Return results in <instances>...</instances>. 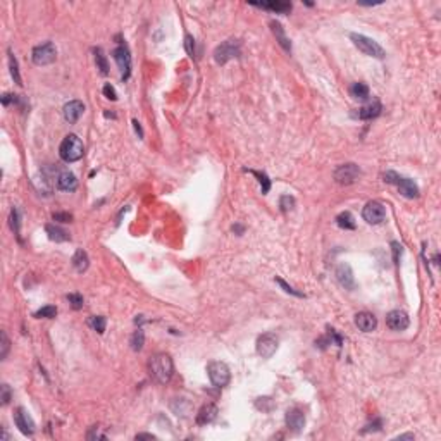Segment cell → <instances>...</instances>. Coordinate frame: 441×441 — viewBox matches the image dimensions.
<instances>
[{"instance_id":"43","label":"cell","mask_w":441,"mask_h":441,"mask_svg":"<svg viewBox=\"0 0 441 441\" xmlns=\"http://www.w3.org/2000/svg\"><path fill=\"white\" fill-rule=\"evenodd\" d=\"M391 247H393V257H395V262L398 264V255H402V245L393 241Z\"/></svg>"},{"instance_id":"39","label":"cell","mask_w":441,"mask_h":441,"mask_svg":"<svg viewBox=\"0 0 441 441\" xmlns=\"http://www.w3.org/2000/svg\"><path fill=\"white\" fill-rule=\"evenodd\" d=\"M10 396H12V391H10L9 385H2L0 386V400H2V405H7L10 402Z\"/></svg>"},{"instance_id":"2","label":"cell","mask_w":441,"mask_h":441,"mask_svg":"<svg viewBox=\"0 0 441 441\" xmlns=\"http://www.w3.org/2000/svg\"><path fill=\"white\" fill-rule=\"evenodd\" d=\"M83 154H85V147H83V142L76 135H67L59 147L60 159L64 162H67V164L79 161L83 157Z\"/></svg>"},{"instance_id":"6","label":"cell","mask_w":441,"mask_h":441,"mask_svg":"<svg viewBox=\"0 0 441 441\" xmlns=\"http://www.w3.org/2000/svg\"><path fill=\"white\" fill-rule=\"evenodd\" d=\"M207 374L211 383L216 388H224L229 385L231 381V371L227 367V364L220 362V360H212L207 366Z\"/></svg>"},{"instance_id":"32","label":"cell","mask_w":441,"mask_h":441,"mask_svg":"<svg viewBox=\"0 0 441 441\" xmlns=\"http://www.w3.org/2000/svg\"><path fill=\"white\" fill-rule=\"evenodd\" d=\"M250 172V174H254V176H257L259 178V183H260V186H262V193L266 195L267 191L271 190V181H269V178H267V174L266 172H259V171H248Z\"/></svg>"},{"instance_id":"20","label":"cell","mask_w":441,"mask_h":441,"mask_svg":"<svg viewBox=\"0 0 441 441\" xmlns=\"http://www.w3.org/2000/svg\"><path fill=\"white\" fill-rule=\"evenodd\" d=\"M381 110H383L381 102L372 100L371 104H367V106H364L362 109H359V117L364 119V121H371V119L378 117V115L381 114Z\"/></svg>"},{"instance_id":"34","label":"cell","mask_w":441,"mask_h":441,"mask_svg":"<svg viewBox=\"0 0 441 441\" xmlns=\"http://www.w3.org/2000/svg\"><path fill=\"white\" fill-rule=\"evenodd\" d=\"M9 220H10V227H12V231L19 236V211H17L16 207H12V211H10Z\"/></svg>"},{"instance_id":"4","label":"cell","mask_w":441,"mask_h":441,"mask_svg":"<svg viewBox=\"0 0 441 441\" xmlns=\"http://www.w3.org/2000/svg\"><path fill=\"white\" fill-rule=\"evenodd\" d=\"M241 54V43L240 40L236 38H229L226 40V42H222L220 45L216 47L214 50V60L218 64H226L229 62L231 59H236V57H240Z\"/></svg>"},{"instance_id":"28","label":"cell","mask_w":441,"mask_h":441,"mask_svg":"<svg viewBox=\"0 0 441 441\" xmlns=\"http://www.w3.org/2000/svg\"><path fill=\"white\" fill-rule=\"evenodd\" d=\"M88 324H90V328H92L93 331H97L99 334H104L107 321H106V317H104V316H93V317H90Z\"/></svg>"},{"instance_id":"42","label":"cell","mask_w":441,"mask_h":441,"mask_svg":"<svg viewBox=\"0 0 441 441\" xmlns=\"http://www.w3.org/2000/svg\"><path fill=\"white\" fill-rule=\"evenodd\" d=\"M184 49H186V52L190 54L191 57L195 55V40L191 35H186V37H184Z\"/></svg>"},{"instance_id":"3","label":"cell","mask_w":441,"mask_h":441,"mask_svg":"<svg viewBox=\"0 0 441 441\" xmlns=\"http://www.w3.org/2000/svg\"><path fill=\"white\" fill-rule=\"evenodd\" d=\"M385 181L389 183V184H395L403 197H407V198H417L419 197V186L415 184L414 179L405 178V176L398 174V172L386 171L385 172Z\"/></svg>"},{"instance_id":"23","label":"cell","mask_w":441,"mask_h":441,"mask_svg":"<svg viewBox=\"0 0 441 441\" xmlns=\"http://www.w3.org/2000/svg\"><path fill=\"white\" fill-rule=\"evenodd\" d=\"M45 231L47 234H49V238L52 241H57V243H60V241H67L71 240L69 233H67L66 229H62V227L55 226V224H47L45 226Z\"/></svg>"},{"instance_id":"9","label":"cell","mask_w":441,"mask_h":441,"mask_svg":"<svg viewBox=\"0 0 441 441\" xmlns=\"http://www.w3.org/2000/svg\"><path fill=\"white\" fill-rule=\"evenodd\" d=\"M362 171L357 164L353 162H348V164H341L334 169V181L338 184H353L357 179L360 178Z\"/></svg>"},{"instance_id":"40","label":"cell","mask_w":441,"mask_h":441,"mask_svg":"<svg viewBox=\"0 0 441 441\" xmlns=\"http://www.w3.org/2000/svg\"><path fill=\"white\" fill-rule=\"evenodd\" d=\"M52 219L57 220V222H71L73 220V216L69 212H54Z\"/></svg>"},{"instance_id":"31","label":"cell","mask_w":441,"mask_h":441,"mask_svg":"<svg viewBox=\"0 0 441 441\" xmlns=\"http://www.w3.org/2000/svg\"><path fill=\"white\" fill-rule=\"evenodd\" d=\"M55 316H57V307H54V305L42 307V309L35 312V317H38V319H42V317H45V319H54Z\"/></svg>"},{"instance_id":"46","label":"cell","mask_w":441,"mask_h":441,"mask_svg":"<svg viewBox=\"0 0 441 441\" xmlns=\"http://www.w3.org/2000/svg\"><path fill=\"white\" fill-rule=\"evenodd\" d=\"M136 440H155L154 435H145V433H142V435H136Z\"/></svg>"},{"instance_id":"12","label":"cell","mask_w":441,"mask_h":441,"mask_svg":"<svg viewBox=\"0 0 441 441\" xmlns=\"http://www.w3.org/2000/svg\"><path fill=\"white\" fill-rule=\"evenodd\" d=\"M336 279H338V283L341 284L345 290L352 291L357 288V281H355V276H353L352 267L345 262L339 264V266L336 267Z\"/></svg>"},{"instance_id":"10","label":"cell","mask_w":441,"mask_h":441,"mask_svg":"<svg viewBox=\"0 0 441 441\" xmlns=\"http://www.w3.org/2000/svg\"><path fill=\"white\" fill-rule=\"evenodd\" d=\"M362 218L367 224H381L386 218L385 205L376 200L367 202L366 207L362 209Z\"/></svg>"},{"instance_id":"29","label":"cell","mask_w":441,"mask_h":441,"mask_svg":"<svg viewBox=\"0 0 441 441\" xmlns=\"http://www.w3.org/2000/svg\"><path fill=\"white\" fill-rule=\"evenodd\" d=\"M131 348L135 350V352H140V350L143 348V343H145V332H143V330H136L135 332H133L131 336Z\"/></svg>"},{"instance_id":"1","label":"cell","mask_w":441,"mask_h":441,"mask_svg":"<svg viewBox=\"0 0 441 441\" xmlns=\"http://www.w3.org/2000/svg\"><path fill=\"white\" fill-rule=\"evenodd\" d=\"M148 372L150 376L161 385L171 381L172 374H174V364H172L171 355L167 353H155L148 360Z\"/></svg>"},{"instance_id":"5","label":"cell","mask_w":441,"mask_h":441,"mask_svg":"<svg viewBox=\"0 0 441 441\" xmlns=\"http://www.w3.org/2000/svg\"><path fill=\"white\" fill-rule=\"evenodd\" d=\"M350 38H352L353 45L357 47V49L360 50L362 54H366V55L369 57H376V59H383V57L386 55L385 54V49H383L381 45H379L376 40L369 38L366 37V35H359V33H352L350 35Z\"/></svg>"},{"instance_id":"44","label":"cell","mask_w":441,"mask_h":441,"mask_svg":"<svg viewBox=\"0 0 441 441\" xmlns=\"http://www.w3.org/2000/svg\"><path fill=\"white\" fill-rule=\"evenodd\" d=\"M86 438H88V440H95V438H102V440H106V435H100L99 429H97V428H92V431H90L88 435H86Z\"/></svg>"},{"instance_id":"45","label":"cell","mask_w":441,"mask_h":441,"mask_svg":"<svg viewBox=\"0 0 441 441\" xmlns=\"http://www.w3.org/2000/svg\"><path fill=\"white\" fill-rule=\"evenodd\" d=\"M133 126H135V131L138 133V138H143V129H142V126H140V122L136 121V119H133Z\"/></svg>"},{"instance_id":"36","label":"cell","mask_w":441,"mask_h":441,"mask_svg":"<svg viewBox=\"0 0 441 441\" xmlns=\"http://www.w3.org/2000/svg\"><path fill=\"white\" fill-rule=\"evenodd\" d=\"M67 300H69L71 307H73L74 310L83 309V303H85V298H83V296L79 295V293H71V295H67Z\"/></svg>"},{"instance_id":"33","label":"cell","mask_w":441,"mask_h":441,"mask_svg":"<svg viewBox=\"0 0 441 441\" xmlns=\"http://www.w3.org/2000/svg\"><path fill=\"white\" fill-rule=\"evenodd\" d=\"M279 207L283 212H290L291 209L295 207V198L290 197V195H283V197L279 198Z\"/></svg>"},{"instance_id":"24","label":"cell","mask_w":441,"mask_h":441,"mask_svg":"<svg viewBox=\"0 0 441 441\" xmlns=\"http://www.w3.org/2000/svg\"><path fill=\"white\" fill-rule=\"evenodd\" d=\"M71 262H73V267L78 271V273H85V271L88 269V266H90L88 254H86L85 250H81V248H78V250H76V254L73 255V259H71Z\"/></svg>"},{"instance_id":"14","label":"cell","mask_w":441,"mask_h":441,"mask_svg":"<svg viewBox=\"0 0 441 441\" xmlns=\"http://www.w3.org/2000/svg\"><path fill=\"white\" fill-rule=\"evenodd\" d=\"M408 324H410V321H408V316L403 310H391L386 316V326L393 331H405Z\"/></svg>"},{"instance_id":"16","label":"cell","mask_w":441,"mask_h":441,"mask_svg":"<svg viewBox=\"0 0 441 441\" xmlns=\"http://www.w3.org/2000/svg\"><path fill=\"white\" fill-rule=\"evenodd\" d=\"M83 112H85V104H83L81 100H71V102H67L62 109L64 119H66L69 124H74V122L83 115Z\"/></svg>"},{"instance_id":"7","label":"cell","mask_w":441,"mask_h":441,"mask_svg":"<svg viewBox=\"0 0 441 441\" xmlns=\"http://www.w3.org/2000/svg\"><path fill=\"white\" fill-rule=\"evenodd\" d=\"M57 59V49L52 42H45L42 45H37L31 52V60L37 66H49V64L55 62Z\"/></svg>"},{"instance_id":"17","label":"cell","mask_w":441,"mask_h":441,"mask_svg":"<svg viewBox=\"0 0 441 441\" xmlns=\"http://www.w3.org/2000/svg\"><path fill=\"white\" fill-rule=\"evenodd\" d=\"M355 326L364 332H372L378 328V319L371 312H359L355 316Z\"/></svg>"},{"instance_id":"41","label":"cell","mask_w":441,"mask_h":441,"mask_svg":"<svg viewBox=\"0 0 441 441\" xmlns=\"http://www.w3.org/2000/svg\"><path fill=\"white\" fill-rule=\"evenodd\" d=\"M104 95H106V99L109 100H117V93H115V88L110 85V83H107V85H104Z\"/></svg>"},{"instance_id":"49","label":"cell","mask_w":441,"mask_h":441,"mask_svg":"<svg viewBox=\"0 0 441 441\" xmlns=\"http://www.w3.org/2000/svg\"><path fill=\"white\" fill-rule=\"evenodd\" d=\"M398 440H414V435H402L398 436Z\"/></svg>"},{"instance_id":"13","label":"cell","mask_w":441,"mask_h":441,"mask_svg":"<svg viewBox=\"0 0 441 441\" xmlns=\"http://www.w3.org/2000/svg\"><path fill=\"white\" fill-rule=\"evenodd\" d=\"M14 422H16V426L19 428V431L23 433V435L26 436H31L35 433V421L31 419V415L28 414L26 410H24L23 407H19L16 410V414H14Z\"/></svg>"},{"instance_id":"35","label":"cell","mask_w":441,"mask_h":441,"mask_svg":"<svg viewBox=\"0 0 441 441\" xmlns=\"http://www.w3.org/2000/svg\"><path fill=\"white\" fill-rule=\"evenodd\" d=\"M274 281H276V283L279 284V286L283 288V290L286 291V293H290V295H293V296H300V298H302V296H305L303 293H300V291H296L295 288H291L290 284H288L284 279H281V277H277V276H276V277H274Z\"/></svg>"},{"instance_id":"18","label":"cell","mask_w":441,"mask_h":441,"mask_svg":"<svg viewBox=\"0 0 441 441\" xmlns=\"http://www.w3.org/2000/svg\"><path fill=\"white\" fill-rule=\"evenodd\" d=\"M218 412L219 410H218V407H216L214 403H205L204 407L198 410L197 419H195V421H197L198 426H207V424H211L216 417H218Z\"/></svg>"},{"instance_id":"19","label":"cell","mask_w":441,"mask_h":441,"mask_svg":"<svg viewBox=\"0 0 441 441\" xmlns=\"http://www.w3.org/2000/svg\"><path fill=\"white\" fill-rule=\"evenodd\" d=\"M55 183H57V188L62 191H74L76 188H78V179H76V176L69 171H60L55 178Z\"/></svg>"},{"instance_id":"8","label":"cell","mask_w":441,"mask_h":441,"mask_svg":"<svg viewBox=\"0 0 441 441\" xmlns=\"http://www.w3.org/2000/svg\"><path fill=\"white\" fill-rule=\"evenodd\" d=\"M255 348H257V353L262 359H271L279 348V339L274 332H264L257 338Z\"/></svg>"},{"instance_id":"47","label":"cell","mask_w":441,"mask_h":441,"mask_svg":"<svg viewBox=\"0 0 441 441\" xmlns=\"http://www.w3.org/2000/svg\"><path fill=\"white\" fill-rule=\"evenodd\" d=\"M233 231H234V233H238V234H241V233H243V226L236 224V226H233Z\"/></svg>"},{"instance_id":"27","label":"cell","mask_w":441,"mask_h":441,"mask_svg":"<svg viewBox=\"0 0 441 441\" xmlns=\"http://www.w3.org/2000/svg\"><path fill=\"white\" fill-rule=\"evenodd\" d=\"M9 69H10V76H12L14 83L16 85H23V79H21V74H19V64H17V59L14 57L12 50H9Z\"/></svg>"},{"instance_id":"30","label":"cell","mask_w":441,"mask_h":441,"mask_svg":"<svg viewBox=\"0 0 441 441\" xmlns=\"http://www.w3.org/2000/svg\"><path fill=\"white\" fill-rule=\"evenodd\" d=\"M95 62H97V67L100 69V73L102 74L109 73V62H107L106 55H104V52L100 49L95 50Z\"/></svg>"},{"instance_id":"15","label":"cell","mask_w":441,"mask_h":441,"mask_svg":"<svg viewBox=\"0 0 441 441\" xmlns=\"http://www.w3.org/2000/svg\"><path fill=\"white\" fill-rule=\"evenodd\" d=\"M284 421H286L288 429H291V431H295V433H300L303 428H305V414H303V410H300L298 407L288 408Z\"/></svg>"},{"instance_id":"26","label":"cell","mask_w":441,"mask_h":441,"mask_svg":"<svg viewBox=\"0 0 441 441\" xmlns=\"http://www.w3.org/2000/svg\"><path fill=\"white\" fill-rule=\"evenodd\" d=\"M336 224L341 229H355V219L350 212H341V214L336 216Z\"/></svg>"},{"instance_id":"21","label":"cell","mask_w":441,"mask_h":441,"mask_svg":"<svg viewBox=\"0 0 441 441\" xmlns=\"http://www.w3.org/2000/svg\"><path fill=\"white\" fill-rule=\"evenodd\" d=\"M271 30H273L274 37H276V40L279 42V45L283 47L286 52H291V43H290V40L286 38V35H284V28L281 26V23H277V21H271Z\"/></svg>"},{"instance_id":"37","label":"cell","mask_w":441,"mask_h":441,"mask_svg":"<svg viewBox=\"0 0 441 441\" xmlns=\"http://www.w3.org/2000/svg\"><path fill=\"white\" fill-rule=\"evenodd\" d=\"M0 339H2V343H0V345H2V350H0V359L3 360L7 357V353H9V348H10V341H9V338H7L5 331L0 332Z\"/></svg>"},{"instance_id":"11","label":"cell","mask_w":441,"mask_h":441,"mask_svg":"<svg viewBox=\"0 0 441 441\" xmlns=\"http://www.w3.org/2000/svg\"><path fill=\"white\" fill-rule=\"evenodd\" d=\"M112 57L117 62L119 69L122 73V79H128L129 73H131V55H129V50L126 45H117L114 50H112Z\"/></svg>"},{"instance_id":"22","label":"cell","mask_w":441,"mask_h":441,"mask_svg":"<svg viewBox=\"0 0 441 441\" xmlns=\"http://www.w3.org/2000/svg\"><path fill=\"white\" fill-rule=\"evenodd\" d=\"M252 5L260 7V9L273 10V12H277V14H286V12H290V10H291V3L290 2H262V3L252 2Z\"/></svg>"},{"instance_id":"38","label":"cell","mask_w":441,"mask_h":441,"mask_svg":"<svg viewBox=\"0 0 441 441\" xmlns=\"http://www.w3.org/2000/svg\"><path fill=\"white\" fill-rule=\"evenodd\" d=\"M273 400L271 398H257V402H255V407L259 408V410L262 412H271L273 410Z\"/></svg>"},{"instance_id":"25","label":"cell","mask_w":441,"mask_h":441,"mask_svg":"<svg viewBox=\"0 0 441 441\" xmlns=\"http://www.w3.org/2000/svg\"><path fill=\"white\" fill-rule=\"evenodd\" d=\"M350 95H352V99L366 102V100H369V86L362 81L353 83V85L350 86Z\"/></svg>"},{"instance_id":"48","label":"cell","mask_w":441,"mask_h":441,"mask_svg":"<svg viewBox=\"0 0 441 441\" xmlns=\"http://www.w3.org/2000/svg\"><path fill=\"white\" fill-rule=\"evenodd\" d=\"M372 426H381V421H376ZM367 428H369V429H364V431H371V429H379V428H371V426H367Z\"/></svg>"}]
</instances>
